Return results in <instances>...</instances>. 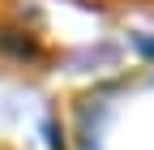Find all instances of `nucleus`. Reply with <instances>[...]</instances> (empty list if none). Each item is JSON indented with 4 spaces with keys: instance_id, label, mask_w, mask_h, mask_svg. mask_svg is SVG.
Segmentation results:
<instances>
[{
    "instance_id": "f257e3e1",
    "label": "nucleus",
    "mask_w": 154,
    "mask_h": 150,
    "mask_svg": "<svg viewBox=\"0 0 154 150\" xmlns=\"http://www.w3.org/2000/svg\"><path fill=\"white\" fill-rule=\"evenodd\" d=\"M0 52L22 56V60H34V56H38V43L26 39V34H17V30H0Z\"/></svg>"
},
{
    "instance_id": "f03ea898",
    "label": "nucleus",
    "mask_w": 154,
    "mask_h": 150,
    "mask_svg": "<svg viewBox=\"0 0 154 150\" xmlns=\"http://www.w3.org/2000/svg\"><path fill=\"white\" fill-rule=\"evenodd\" d=\"M133 43H137V52H141V56H150V60H154V39H150V34H137Z\"/></svg>"
}]
</instances>
